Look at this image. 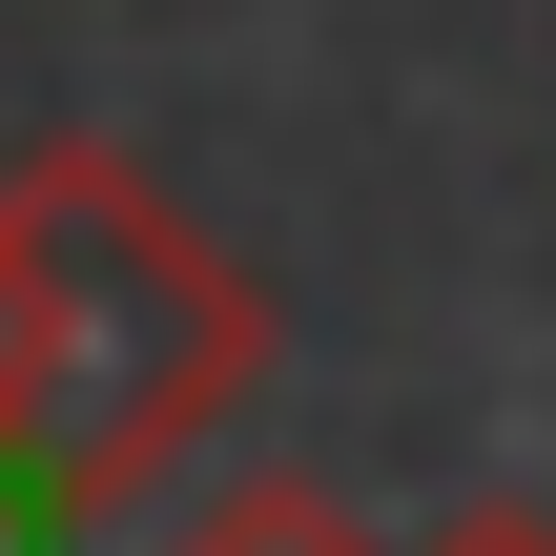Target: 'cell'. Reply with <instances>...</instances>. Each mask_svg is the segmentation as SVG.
Returning a JSON list of instances; mask_svg holds the SVG:
<instances>
[{"mask_svg": "<svg viewBox=\"0 0 556 556\" xmlns=\"http://www.w3.org/2000/svg\"><path fill=\"white\" fill-rule=\"evenodd\" d=\"M433 556H556V516H536V495H475V516H454Z\"/></svg>", "mask_w": 556, "mask_h": 556, "instance_id": "277c9868", "label": "cell"}, {"mask_svg": "<svg viewBox=\"0 0 556 556\" xmlns=\"http://www.w3.org/2000/svg\"><path fill=\"white\" fill-rule=\"evenodd\" d=\"M41 433V248H21V186H0V475Z\"/></svg>", "mask_w": 556, "mask_h": 556, "instance_id": "3957f363", "label": "cell"}, {"mask_svg": "<svg viewBox=\"0 0 556 556\" xmlns=\"http://www.w3.org/2000/svg\"><path fill=\"white\" fill-rule=\"evenodd\" d=\"M165 556H392L330 475H227V495H186V536Z\"/></svg>", "mask_w": 556, "mask_h": 556, "instance_id": "7a4b0ae2", "label": "cell"}, {"mask_svg": "<svg viewBox=\"0 0 556 556\" xmlns=\"http://www.w3.org/2000/svg\"><path fill=\"white\" fill-rule=\"evenodd\" d=\"M21 248H41V433H21V475L62 516H124L268 392V289L124 144H41L21 165Z\"/></svg>", "mask_w": 556, "mask_h": 556, "instance_id": "6da1fadb", "label": "cell"}]
</instances>
